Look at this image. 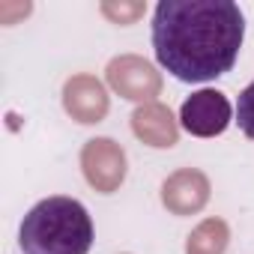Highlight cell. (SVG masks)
Wrapping results in <instances>:
<instances>
[{
  "mask_svg": "<svg viewBox=\"0 0 254 254\" xmlns=\"http://www.w3.org/2000/svg\"><path fill=\"white\" fill-rule=\"evenodd\" d=\"M242 39L245 15L233 0H162L153 12L156 60L189 84L227 75Z\"/></svg>",
  "mask_w": 254,
  "mask_h": 254,
  "instance_id": "cell-1",
  "label": "cell"
},
{
  "mask_svg": "<svg viewBox=\"0 0 254 254\" xmlns=\"http://www.w3.org/2000/svg\"><path fill=\"white\" fill-rule=\"evenodd\" d=\"M18 245L24 254H87L93 245V221L75 197L39 200L18 227Z\"/></svg>",
  "mask_w": 254,
  "mask_h": 254,
  "instance_id": "cell-2",
  "label": "cell"
},
{
  "mask_svg": "<svg viewBox=\"0 0 254 254\" xmlns=\"http://www.w3.org/2000/svg\"><path fill=\"white\" fill-rule=\"evenodd\" d=\"M233 108L224 93L218 90H197L191 93L183 108H180V123L183 129L194 138H215L230 126Z\"/></svg>",
  "mask_w": 254,
  "mask_h": 254,
  "instance_id": "cell-3",
  "label": "cell"
},
{
  "mask_svg": "<svg viewBox=\"0 0 254 254\" xmlns=\"http://www.w3.org/2000/svg\"><path fill=\"white\" fill-rule=\"evenodd\" d=\"M81 168H84L87 183L96 191L111 194L126 180V153L111 138H93L81 150Z\"/></svg>",
  "mask_w": 254,
  "mask_h": 254,
  "instance_id": "cell-4",
  "label": "cell"
},
{
  "mask_svg": "<svg viewBox=\"0 0 254 254\" xmlns=\"http://www.w3.org/2000/svg\"><path fill=\"white\" fill-rule=\"evenodd\" d=\"M108 84L123 99L147 105V102H153V96H159L162 75L156 72V66L150 60L135 57V54H123V57H114L108 63Z\"/></svg>",
  "mask_w": 254,
  "mask_h": 254,
  "instance_id": "cell-5",
  "label": "cell"
},
{
  "mask_svg": "<svg viewBox=\"0 0 254 254\" xmlns=\"http://www.w3.org/2000/svg\"><path fill=\"white\" fill-rule=\"evenodd\" d=\"M108 93L93 75H72L63 87V108L78 123H99L108 114Z\"/></svg>",
  "mask_w": 254,
  "mask_h": 254,
  "instance_id": "cell-6",
  "label": "cell"
},
{
  "mask_svg": "<svg viewBox=\"0 0 254 254\" xmlns=\"http://www.w3.org/2000/svg\"><path fill=\"white\" fill-rule=\"evenodd\" d=\"M209 200V180L194 171V168H186V171H177L174 177L165 180L162 186V203L174 212V215H191V212H200Z\"/></svg>",
  "mask_w": 254,
  "mask_h": 254,
  "instance_id": "cell-7",
  "label": "cell"
},
{
  "mask_svg": "<svg viewBox=\"0 0 254 254\" xmlns=\"http://www.w3.org/2000/svg\"><path fill=\"white\" fill-rule=\"evenodd\" d=\"M132 129L144 144H150L156 150H168L180 138V129H177V120H174L171 108H165L159 102H147L132 114Z\"/></svg>",
  "mask_w": 254,
  "mask_h": 254,
  "instance_id": "cell-8",
  "label": "cell"
},
{
  "mask_svg": "<svg viewBox=\"0 0 254 254\" xmlns=\"http://www.w3.org/2000/svg\"><path fill=\"white\" fill-rule=\"evenodd\" d=\"M227 239H230L227 224H224L221 218H206V221H200V224L189 233L186 254H224Z\"/></svg>",
  "mask_w": 254,
  "mask_h": 254,
  "instance_id": "cell-9",
  "label": "cell"
},
{
  "mask_svg": "<svg viewBox=\"0 0 254 254\" xmlns=\"http://www.w3.org/2000/svg\"><path fill=\"white\" fill-rule=\"evenodd\" d=\"M236 123H239V129L245 138L254 141V81L239 93L236 99Z\"/></svg>",
  "mask_w": 254,
  "mask_h": 254,
  "instance_id": "cell-10",
  "label": "cell"
},
{
  "mask_svg": "<svg viewBox=\"0 0 254 254\" xmlns=\"http://www.w3.org/2000/svg\"><path fill=\"white\" fill-rule=\"evenodd\" d=\"M102 12L114 24H132L144 15V3H102Z\"/></svg>",
  "mask_w": 254,
  "mask_h": 254,
  "instance_id": "cell-11",
  "label": "cell"
}]
</instances>
